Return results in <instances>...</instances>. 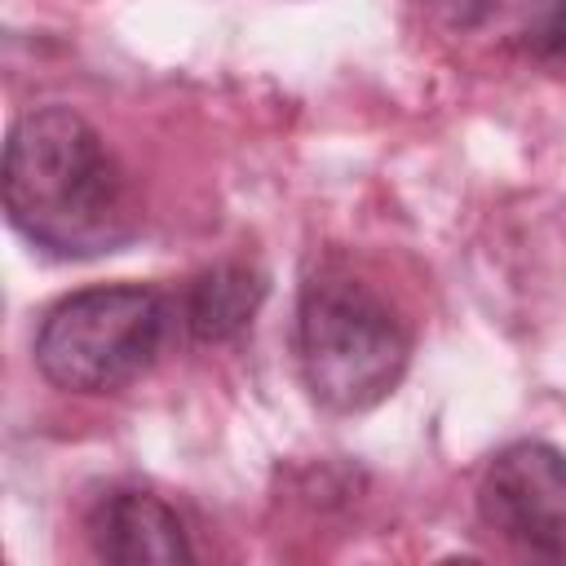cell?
Segmentation results:
<instances>
[{
  "mask_svg": "<svg viewBox=\"0 0 566 566\" xmlns=\"http://www.w3.org/2000/svg\"><path fill=\"white\" fill-rule=\"evenodd\" d=\"M292 336L310 398L336 416L380 407L411 363V332L398 310L345 265L305 274Z\"/></svg>",
  "mask_w": 566,
  "mask_h": 566,
  "instance_id": "obj_2",
  "label": "cell"
},
{
  "mask_svg": "<svg viewBox=\"0 0 566 566\" xmlns=\"http://www.w3.org/2000/svg\"><path fill=\"white\" fill-rule=\"evenodd\" d=\"M265 301V274L243 261H221L186 279L177 292V323L199 345H226L243 336Z\"/></svg>",
  "mask_w": 566,
  "mask_h": 566,
  "instance_id": "obj_6",
  "label": "cell"
},
{
  "mask_svg": "<svg viewBox=\"0 0 566 566\" xmlns=\"http://www.w3.org/2000/svg\"><path fill=\"white\" fill-rule=\"evenodd\" d=\"M177 301L142 283H97L62 296L35 327V367L66 394H119L168 345Z\"/></svg>",
  "mask_w": 566,
  "mask_h": 566,
  "instance_id": "obj_3",
  "label": "cell"
},
{
  "mask_svg": "<svg viewBox=\"0 0 566 566\" xmlns=\"http://www.w3.org/2000/svg\"><path fill=\"white\" fill-rule=\"evenodd\" d=\"M84 535L93 557L115 566L195 562V548L177 509L142 486H111L106 495H97L84 517Z\"/></svg>",
  "mask_w": 566,
  "mask_h": 566,
  "instance_id": "obj_5",
  "label": "cell"
},
{
  "mask_svg": "<svg viewBox=\"0 0 566 566\" xmlns=\"http://www.w3.org/2000/svg\"><path fill=\"white\" fill-rule=\"evenodd\" d=\"M0 190L9 226L57 261L119 252L142 226L128 168L71 106H35L18 115L4 142Z\"/></svg>",
  "mask_w": 566,
  "mask_h": 566,
  "instance_id": "obj_1",
  "label": "cell"
},
{
  "mask_svg": "<svg viewBox=\"0 0 566 566\" xmlns=\"http://www.w3.org/2000/svg\"><path fill=\"white\" fill-rule=\"evenodd\" d=\"M478 517L509 548L566 562V451L544 438L500 447L478 478Z\"/></svg>",
  "mask_w": 566,
  "mask_h": 566,
  "instance_id": "obj_4",
  "label": "cell"
},
{
  "mask_svg": "<svg viewBox=\"0 0 566 566\" xmlns=\"http://www.w3.org/2000/svg\"><path fill=\"white\" fill-rule=\"evenodd\" d=\"M447 31H478L486 27L491 18H500L504 9L513 4H526V0H420Z\"/></svg>",
  "mask_w": 566,
  "mask_h": 566,
  "instance_id": "obj_7",
  "label": "cell"
},
{
  "mask_svg": "<svg viewBox=\"0 0 566 566\" xmlns=\"http://www.w3.org/2000/svg\"><path fill=\"white\" fill-rule=\"evenodd\" d=\"M526 49L544 62H566V0H548L526 27Z\"/></svg>",
  "mask_w": 566,
  "mask_h": 566,
  "instance_id": "obj_8",
  "label": "cell"
}]
</instances>
